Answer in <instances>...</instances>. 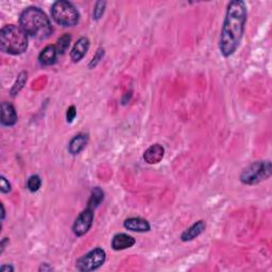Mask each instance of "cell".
Instances as JSON below:
<instances>
[{
    "label": "cell",
    "mask_w": 272,
    "mask_h": 272,
    "mask_svg": "<svg viewBox=\"0 0 272 272\" xmlns=\"http://www.w3.org/2000/svg\"><path fill=\"white\" fill-rule=\"evenodd\" d=\"M58 56L59 53L56 45H48L40 53L38 62L43 66H51L57 62Z\"/></svg>",
    "instance_id": "cell-13"
},
{
    "label": "cell",
    "mask_w": 272,
    "mask_h": 272,
    "mask_svg": "<svg viewBox=\"0 0 272 272\" xmlns=\"http://www.w3.org/2000/svg\"><path fill=\"white\" fill-rule=\"evenodd\" d=\"M124 226L126 230L137 233H145L151 230V225L148 220L140 218V217H131L128 218L124 222Z\"/></svg>",
    "instance_id": "cell-8"
},
{
    "label": "cell",
    "mask_w": 272,
    "mask_h": 272,
    "mask_svg": "<svg viewBox=\"0 0 272 272\" xmlns=\"http://www.w3.org/2000/svg\"><path fill=\"white\" fill-rule=\"evenodd\" d=\"M106 260V253L103 249L96 248L84 254L75 262V268L81 272H91L99 269Z\"/></svg>",
    "instance_id": "cell-6"
},
{
    "label": "cell",
    "mask_w": 272,
    "mask_h": 272,
    "mask_svg": "<svg viewBox=\"0 0 272 272\" xmlns=\"http://www.w3.org/2000/svg\"><path fill=\"white\" fill-rule=\"evenodd\" d=\"M0 206H2V215H3V220L5 219V217H6V211H5V206H4V204L2 203V204H0Z\"/></svg>",
    "instance_id": "cell-27"
},
{
    "label": "cell",
    "mask_w": 272,
    "mask_h": 272,
    "mask_svg": "<svg viewBox=\"0 0 272 272\" xmlns=\"http://www.w3.org/2000/svg\"><path fill=\"white\" fill-rule=\"evenodd\" d=\"M27 78H28V73L26 71H21L18 77H17V80L15 82V84L13 85L12 90H11V95H12L13 97H15L21 90L24 89V86L27 82Z\"/></svg>",
    "instance_id": "cell-17"
},
{
    "label": "cell",
    "mask_w": 272,
    "mask_h": 272,
    "mask_svg": "<svg viewBox=\"0 0 272 272\" xmlns=\"http://www.w3.org/2000/svg\"><path fill=\"white\" fill-rule=\"evenodd\" d=\"M247 17L248 10L243 0H233L227 5L219 38V50L224 58L231 57L241 45Z\"/></svg>",
    "instance_id": "cell-1"
},
{
    "label": "cell",
    "mask_w": 272,
    "mask_h": 272,
    "mask_svg": "<svg viewBox=\"0 0 272 272\" xmlns=\"http://www.w3.org/2000/svg\"><path fill=\"white\" fill-rule=\"evenodd\" d=\"M94 210L86 208L74 220L72 225V232L75 236L81 237L88 233L93 225Z\"/></svg>",
    "instance_id": "cell-7"
},
{
    "label": "cell",
    "mask_w": 272,
    "mask_h": 272,
    "mask_svg": "<svg viewBox=\"0 0 272 272\" xmlns=\"http://www.w3.org/2000/svg\"><path fill=\"white\" fill-rule=\"evenodd\" d=\"M135 243L136 241L133 236L125 233H119L113 237L111 246L115 251H122V250L132 248L135 245Z\"/></svg>",
    "instance_id": "cell-10"
},
{
    "label": "cell",
    "mask_w": 272,
    "mask_h": 272,
    "mask_svg": "<svg viewBox=\"0 0 272 272\" xmlns=\"http://www.w3.org/2000/svg\"><path fill=\"white\" fill-rule=\"evenodd\" d=\"M38 270L40 271H43V272H44V271H51L52 270V267L49 264L44 263V264L41 265V267L38 268Z\"/></svg>",
    "instance_id": "cell-25"
},
{
    "label": "cell",
    "mask_w": 272,
    "mask_h": 272,
    "mask_svg": "<svg viewBox=\"0 0 272 272\" xmlns=\"http://www.w3.org/2000/svg\"><path fill=\"white\" fill-rule=\"evenodd\" d=\"M9 243V238H4L3 239V242H2V244H0V246H2V249H0V253H3L4 252V250H5V248H6V245Z\"/></svg>",
    "instance_id": "cell-26"
},
{
    "label": "cell",
    "mask_w": 272,
    "mask_h": 272,
    "mask_svg": "<svg viewBox=\"0 0 272 272\" xmlns=\"http://www.w3.org/2000/svg\"><path fill=\"white\" fill-rule=\"evenodd\" d=\"M0 271L2 272H13L14 268L11 265H3L2 268H0Z\"/></svg>",
    "instance_id": "cell-24"
},
{
    "label": "cell",
    "mask_w": 272,
    "mask_h": 272,
    "mask_svg": "<svg viewBox=\"0 0 272 272\" xmlns=\"http://www.w3.org/2000/svg\"><path fill=\"white\" fill-rule=\"evenodd\" d=\"M19 27L28 36L36 40H46L53 32L50 19L44 11L37 7H29L19 16Z\"/></svg>",
    "instance_id": "cell-2"
},
{
    "label": "cell",
    "mask_w": 272,
    "mask_h": 272,
    "mask_svg": "<svg viewBox=\"0 0 272 272\" xmlns=\"http://www.w3.org/2000/svg\"><path fill=\"white\" fill-rule=\"evenodd\" d=\"M42 186V179L37 175L31 176L27 181V188L31 192H36Z\"/></svg>",
    "instance_id": "cell-19"
},
{
    "label": "cell",
    "mask_w": 272,
    "mask_h": 272,
    "mask_svg": "<svg viewBox=\"0 0 272 272\" xmlns=\"http://www.w3.org/2000/svg\"><path fill=\"white\" fill-rule=\"evenodd\" d=\"M103 199H104L103 190L100 187H95L92 190L91 198H90V200L88 202V208H90V209L95 211L98 208V206L101 204Z\"/></svg>",
    "instance_id": "cell-16"
},
{
    "label": "cell",
    "mask_w": 272,
    "mask_h": 272,
    "mask_svg": "<svg viewBox=\"0 0 272 272\" xmlns=\"http://www.w3.org/2000/svg\"><path fill=\"white\" fill-rule=\"evenodd\" d=\"M105 7H106L105 2H97L95 4L94 12H93V18L95 20H99L103 16L104 11H105Z\"/></svg>",
    "instance_id": "cell-20"
},
{
    "label": "cell",
    "mask_w": 272,
    "mask_h": 272,
    "mask_svg": "<svg viewBox=\"0 0 272 272\" xmlns=\"http://www.w3.org/2000/svg\"><path fill=\"white\" fill-rule=\"evenodd\" d=\"M70 42H71V36L70 34L68 33H65L64 35H62L58 42H57V50H58V53L59 54H64L65 51H66L68 48H69V45H70Z\"/></svg>",
    "instance_id": "cell-18"
},
{
    "label": "cell",
    "mask_w": 272,
    "mask_h": 272,
    "mask_svg": "<svg viewBox=\"0 0 272 272\" xmlns=\"http://www.w3.org/2000/svg\"><path fill=\"white\" fill-rule=\"evenodd\" d=\"M90 49V40L88 37H80L77 42L74 43V45L70 51V59L73 63L80 62L85 54L88 53Z\"/></svg>",
    "instance_id": "cell-9"
},
{
    "label": "cell",
    "mask_w": 272,
    "mask_h": 272,
    "mask_svg": "<svg viewBox=\"0 0 272 272\" xmlns=\"http://www.w3.org/2000/svg\"><path fill=\"white\" fill-rule=\"evenodd\" d=\"M103 57H104V49L103 48H99V49L97 50V52L95 53V56L93 57L92 61L90 62L89 68L90 69L95 68L97 66V65L101 62V60L103 59Z\"/></svg>",
    "instance_id": "cell-21"
},
{
    "label": "cell",
    "mask_w": 272,
    "mask_h": 272,
    "mask_svg": "<svg viewBox=\"0 0 272 272\" xmlns=\"http://www.w3.org/2000/svg\"><path fill=\"white\" fill-rule=\"evenodd\" d=\"M0 49L11 56H19L28 49V35L18 26L8 25L0 31Z\"/></svg>",
    "instance_id": "cell-3"
},
{
    "label": "cell",
    "mask_w": 272,
    "mask_h": 272,
    "mask_svg": "<svg viewBox=\"0 0 272 272\" xmlns=\"http://www.w3.org/2000/svg\"><path fill=\"white\" fill-rule=\"evenodd\" d=\"M206 224L203 220H199L196 223H193L191 226L185 230L181 235L182 242H191L195 238L199 237L204 231H205Z\"/></svg>",
    "instance_id": "cell-15"
},
{
    "label": "cell",
    "mask_w": 272,
    "mask_h": 272,
    "mask_svg": "<svg viewBox=\"0 0 272 272\" xmlns=\"http://www.w3.org/2000/svg\"><path fill=\"white\" fill-rule=\"evenodd\" d=\"M51 16L56 23L63 27H73L78 25L80 13L71 3L59 0L51 7Z\"/></svg>",
    "instance_id": "cell-4"
},
{
    "label": "cell",
    "mask_w": 272,
    "mask_h": 272,
    "mask_svg": "<svg viewBox=\"0 0 272 272\" xmlns=\"http://www.w3.org/2000/svg\"><path fill=\"white\" fill-rule=\"evenodd\" d=\"M89 143V135L79 133L71 138L68 144V152L71 156H77L86 147Z\"/></svg>",
    "instance_id": "cell-14"
},
{
    "label": "cell",
    "mask_w": 272,
    "mask_h": 272,
    "mask_svg": "<svg viewBox=\"0 0 272 272\" xmlns=\"http://www.w3.org/2000/svg\"><path fill=\"white\" fill-rule=\"evenodd\" d=\"M165 154V149L160 144H154L150 146L145 152H144V160L146 163L150 165L158 164L160 163Z\"/></svg>",
    "instance_id": "cell-12"
},
{
    "label": "cell",
    "mask_w": 272,
    "mask_h": 272,
    "mask_svg": "<svg viewBox=\"0 0 272 272\" xmlns=\"http://www.w3.org/2000/svg\"><path fill=\"white\" fill-rule=\"evenodd\" d=\"M2 125L5 127H12L17 123V113L13 104L9 102L2 103Z\"/></svg>",
    "instance_id": "cell-11"
},
{
    "label": "cell",
    "mask_w": 272,
    "mask_h": 272,
    "mask_svg": "<svg viewBox=\"0 0 272 272\" xmlns=\"http://www.w3.org/2000/svg\"><path fill=\"white\" fill-rule=\"evenodd\" d=\"M271 172L270 161H256L243 170L241 181L245 185H255L269 179Z\"/></svg>",
    "instance_id": "cell-5"
},
{
    "label": "cell",
    "mask_w": 272,
    "mask_h": 272,
    "mask_svg": "<svg viewBox=\"0 0 272 272\" xmlns=\"http://www.w3.org/2000/svg\"><path fill=\"white\" fill-rule=\"evenodd\" d=\"M11 184L10 182L4 177H0V190H2L3 193H9L11 191Z\"/></svg>",
    "instance_id": "cell-22"
},
{
    "label": "cell",
    "mask_w": 272,
    "mask_h": 272,
    "mask_svg": "<svg viewBox=\"0 0 272 272\" xmlns=\"http://www.w3.org/2000/svg\"><path fill=\"white\" fill-rule=\"evenodd\" d=\"M75 115H77V110H75V106L70 105L67 108V112H66V121L68 124H71L74 121Z\"/></svg>",
    "instance_id": "cell-23"
}]
</instances>
